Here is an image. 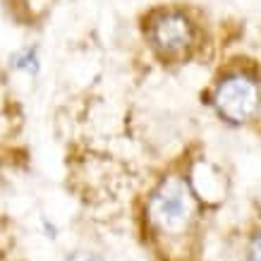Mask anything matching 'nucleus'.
Returning a JSON list of instances; mask_svg holds the SVG:
<instances>
[{
  "label": "nucleus",
  "mask_w": 261,
  "mask_h": 261,
  "mask_svg": "<svg viewBox=\"0 0 261 261\" xmlns=\"http://www.w3.org/2000/svg\"><path fill=\"white\" fill-rule=\"evenodd\" d=\"M151 223L168 235H180L194 218V197L182 177H168L159 185L149 201Z\"/></svg>",
  "instance_id": "obj_1"
},
{
  "label": "nucleus",
  "mask_w": 261,
  "mask_h": 261,
  "mask_svg": "<svg viewBox=\"0 0 261 261\" xmlns=\"http://www.w3.org/2000/svg\"><path fill=\"white\" fill-rule=\"evenodd\" d=\"M216 106L218 111L232 122H245L259 108V87L256 82L245 74H232L221 82L216 91Z\"/></svg>",
  "instance_id": "obj_2"
},
{
  "label": "nucleus",
  "mask_w": 261,
  "mask_h": 261,
  "mask_svg": "<svg viewBox=\"0 0 261 261\" xmlns=\"http://www.w3.org/2000/svg\"><path fill=\"white\" fill-rule=\"evenodd\" d=\"M151 43L163 56H180L192 46V24L180 12H163L151 22Z\"/></svg>",
  "instance_id": "obj_3"
},
{
  "label": "nucleus",
  "mask_w": 261,
  "mask_h": 261,
  "mask_svg": "<svg viewBox=\"0 0 261 261\" xmlns=\"http://www.w3.org/2000/svg\"><path fill=\"white\" fill-rule=\"evenodd\" d=\"M15 65L17 67H22V70H32L36 72V50H24L22 56H17L15 58Z\"/></svg>",
  "instance_id": "obj_4"
},
{
  "label": "nucleus",
  "mask_w": 261,
  "mask_h": 261,
  "mask_svg": "<svg viewBox=\"0 0 261 261\" xmlns=\"http://www.w3.org/2000/svg\"><path fill=\"white\" fill-rule=\"evenodd\" d=\"M249 261H261V235L252 242V252H249Z\"/></svg>",
  "instance_id": "obj_5"
},
{
  "label": "nucleus",
  "mask_w": 261,
  "mask_h": 261,
  "mask_svg": "<svg viewBox=\"0 0 261 261\" xmlns=\"http://www.w3.org/2000/svg\"><path fill=\"white\" fill-rule=\"evenodd\" d=\"M70 261H101V259H96V256H89V254H74Z\"/></svg>",
  "instance_id": "obj_6"
}]
</instances>
